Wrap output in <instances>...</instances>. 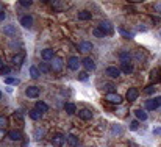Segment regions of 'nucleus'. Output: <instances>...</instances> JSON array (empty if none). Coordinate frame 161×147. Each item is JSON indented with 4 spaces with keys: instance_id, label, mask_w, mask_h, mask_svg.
Listing matches in <instances>:
<instances>
[{
    "instance_id": "f257e3e1",
    "label": "nucleus",
    "mask_w": 161,
    "mask_h": 147,
    "mask_svg": "<svg viewBox=\"0 0 161 147\" xmlns=\"http://www.w3.org/2000/svg\"><path fill=\"white\" fill-rule=\"evenodd\" d=\"M99 28H100L107 36L113 35V31H114V27H113V24H111L109 20H102V22H100V25H99Z\"/></svg>"
},
{
    "instance_id": "f03ea898",
    "label": "nucleus",
    "mask_w": 161,
    "mask_h": 147,
    "mask_svg": "<svg viewBox=\"0 0 161 147\" xmlns=\"http://www.w3.org/2000/svg\"><path fill=\"white\" fill-rule=\"evenodd\" d=\"M80 66H81V61L78 59V56H70V58L67 59V67H69L70 71H78Z\"/></svg>"
},
{
    "instance_id": "7ed1b4c3",
    "label": "nucleus",
    "mask_w": 161,
    "mask_h": 147,
    "mask_svg": "<svg viewBox=\"0 0 161 147\" xmlns=\"http://www.w3.org/2000/svg\"><path fill=\"white\" fill-rule=\"evenodd\" d=\"M81 64H83V67L86 69V72H92V71H96V63H94L92 58H83Z\"/></svg>"
},
{
    "instance_id": "20e7f679",
    "label": "nucleus",
    "mask_w": 161,
    "mask_h": 147,
    "mask_svg": "<svg viewBox=\"0 0 161 147\" xmlns=\"http://www.w3.org/2000/svg\"><path fill=\"white\" fill-rule=\"evenodd\" d=\"M105 74H107L109 78H117V77L120 75V69L116 67V66H108L107 71H105Z\"/></svg>"
},
{
    "instance_id": "39448f33",
    "label": "nucleus",
    "mask_w": 161,
    "mask_h": 147,
    "mask_svg": "<svg viewBox=\"0 0 161 147\" xmlns=\"http://www.w3.org/2000/svg\"><path fill=\"white\" fill-rule=\"evenodd\" d=\"M63 66H64V63H63V59H61V58L55 56L53 59H52V64H50L52 71H55V72H59V71H63Z\"/></svg>"
},
{
    "instance_id": "423d86ee",
    "label": "nucleus",
    "mask_w": 161,
    "mask_h": 147,
    "mask_svg": "<svg viewBox=\"0 0 161 147\" xmlns=\"http://www.w3.org/2000/svg\"><path fill=\"white\" fill-rule=\"evenodd\" d=\"M92 44L91 42H88V41H83V42H80L78 46H77V49H78V52L80 53H89L91 50H92Z\"/></svg>"
},
{
    "instance_id": "0eeeda50",
    "label": "nucleus",
    "mask_w": 161,
    "mask_h": 147,
    "mask_svg": "<svg viewBox=\"0 0 161 147\" xmlns=\"http://www.w3.org/2000/svg\"><path fill=\"white\" fill-rule=\"evenodd\" d=\"M105 100L109 102V103H122V96H119L117 93H111V94H107L105 96Z\"/></svg>"
},
{
    "instance_id": "6e6552de",
    "label": "nucleus",
    "mask_w": 161,
    "mask_h": 147,
    "mask_svg": "<svg viewBox=\"0 0 161 147\" xmlns=\"http://www.w3.org/2000/svg\"><path fill=\"white\" fill-rule=\"evenodd\" d=\"M150 82H152V85H157V83L161 82V71L158 67H155V69L150 72Z\"/></svg>"
},
{
    "instance_id": "1a4fd4ad",
    "label": "nucleus",
    "mask_w": 161,
    "mask_h": 147,
    "mask_svg": "<svg viewBox=\"0 0 161 147\" xmlns=\"http://www.w3.org/2000/svg\"><path fill=\"white\" fill-rule=\"evenodd\" d=\"M139 96V91H138V88H128V91H127V94H125V97L128 102H135L136 99Z\"/></svg>"
},
{
    "instance_id": "9d476101",
    "label": "nucleus",
    "mask_w": 161,
    "mask_h": 147,
    "mask_svg": "<svg viewBox=\"0 0 161 147\" xmlns=\"http://www.w3.org/2000/svg\"><path fill=\"white\" fill-rule=\"evenodd\" d=\"M144 108H146V111H147V110H149V111H155V110H158L160 106H158V103H157L155 99H147L146 103H144Z\"/></svg>"
},
{
    "instance_id": "9b49d317",
    "label": "nucleus",
    "mask_w": 161,
    "mask_h": 147,
    "mask_svg": "<svg viewBox=\"0 0 161 147\" xmlns=\"http://www.w3.org/2000/svg\"><path fill=\"white\" fill-rule=\"evenodd\" d=\"M25 96L28 99H36L39 96V88H36V86H28V88L25 89Z\"/></svg>"
},
{
    "instance_id": "f8f14e48",
    "label": "nucleus",
    "mask_w": 161,
    "mask_h": 147,
    "mask_svg": "<svg viewBox=\"0 0 161 147\" xmlns=\"http://www.w3.org/2000/svg\"><path fill=\"white\" fill-rule=\"evenodd\" d=\"M41 58L47 63V61H52L55 58V52L53 49H44L42 52H41Z\"/></svg>"
},
{
    "instance_id": "ddd939ff",
    "label": "nucleus",
    "mask_w": 161,
    "mask_h": 147,
    "mask_svg": "<svg viewBox=\"0 0 161 147\" xmlns=\"http://www.w3.org/2000/svg\"><path fill=\"white\" fill-rule=\"evenodd\" d=\"M64 143H66V136H64L63 133L53 135V138H52V144H53V146H63Z\"/></svg>"
},
{
    "instance_id": "4468645a",
    "label": "nucleus",
    "mask_w": 161,
    "mask_h": 147,
    "mask_svg": "<svg viewBox=\"0 0 161 147\" xmlns=\"http://www.w3.org/2000/svg\"><path fill=\"white\" fill-rule=\"evenodd\" d=\"M20 25H22L24 28H30V27L33 25V17L28 16V14L22 16V17H20Z\"/></svg>"
},
{
    "instance_id": "2eb2a0df",
    "label": "nucleus",
    "mask_w": 161,
    "mask_h": 147,
    "mask_svg": "<svg viewBox=\"0 0 161 147\" xmlns=\"http://www.w3.org/2000/svg\"><path fill=\"white\" fill-rule=\"evenodd\" d=\"M78 116H80L83 121H91V119H92V111L88 110V108H83V110L78 111Z\"/></svg>"
},
{
    "instance_id": "dca6fc26",
    "label": "nucleus",
    "mask_w": 161,
    "mask_h": 147,
    "mask_svg": "<svg viewBox=\"0 0 161 147\" xmlns=\"http://www.w3.org/2000/svg\"><path fill=\"white\" fill-rule=\"evenodd\" d=\"M135 116H136V119L139 121V122H142V121H147V111L144 110V108H138L136 111H135Z\"/></svg>"
},
{
    "instance_id": "f3484780",
    "label": "nucleus",
    "mask_w": 161,
    "mask_h": 147,
    "mask_svg": "<svg viewBox=\"0 0 161 147\" xmlns=\"http://www.w3.org/2000/svg\"><path fill=\"white\" fill-rule=\"evenodd\" d=\"M109 132H111V135H113V136H119V135H122L124 127H122L120 124H113V125L109 127Z\"/></svg>"
},
{
    "instance_id": "a211bd4d",
    "label": "nucleus",
    "mask_w": 161,
    "mask_h": 147,
    "mask_svg": "<svg viewBox=\"0 0 161 147\" xmlns=\"http://www.w3.org/2000/svg\"><path fill=\"white\" fill-rule=\"evenodd\" d=\"M77 19H78V20H91V19H92V14H91L89 11H86V9H81V11H78Z\"/></svg>"
},
{
    "instance_id": "6ab92c4d",
    "label": "nucleus",
    "mask_w": 161,
    "mask_h": 147,
    "mask_svg": "<svg viewBox=\"0 0 161 147\" xmlns=\"http://www.w3.org/2000/svg\"><path fill=\"white\" fill-rule=\"evenodd\" d=\"M66 141H67V144L70 147H77L78 146V138L74 135V133H69L67 136H66Z\"/></svg>"
},
{
    "instance_id": "aec40b11",
    "label": "nucleus",
    "mask_w": 161,
    "mask_h": 147,
    "mask_svg": "<svg viewBox=\"0 0 161 147\" xmlns=\"http://www.w3.org/2000/svg\"><path fill=\"white\" fill-rule=\"evenodd\" d=\"M8 136H9L11 141H20V139H22V133H20L19 130H11V132L8 133Z\"/></svg>"
},
{
    "instance_id": "412c9836",
    "label": "nucleus",
    "mask_w": 161,
    "mask_h": 147,
    "mask_svg": "<svg viewBox=\"0 0 161 147\" xmlns=\"http://www.w3.org/2000/svg\"><path fill=\"white\" fill-rule=\"evenodd\" d=\"M30 117H31L33 121H41V117H42V113H41L39 110L33 108V110L30 111Z\"/></svg>"
},
{
    "instance_id": "4be33fe9",
    "label": "nucleus",
    "mask_w": 161,
    "mask_h": 147,
    "mask_svg": "<svg viewBox=\"0 0 161 147\" xmlns=\"http://www.w3.org/2000/svg\"><path fill=\"white\" fill-rule=\"evenodd\" d=\"M3 33L8 35V36H14V35L17 33V30H16V27H13V25H6V27L3 28Z\"/></svg>"
},
{
    "instance_id": "5701e85b",
    "label": "nucleus",
    "mask_w": 161,
    "mask_h": 147,
    "mask_svg": "<svg viewBox=\"0 0 161 147\" xmlns=\"http://www.w3.org/2000/svg\"><path fill=\"white\" fill-rule=\"evenodd\" d=\"M119 58H120L122 64H124V63H128V61H130V58H131V53L124 50V52H120V53H119Z\"/></svg>"
},
{
    "instance_id": "b1692460",
    "label": "nucleus",
    "mask_w": 161,
    "mask_h": 147,
    "mask_svg": "<svg viewBox=\"0 0 161 147\" xmlns=\"http://www.w3.org/2000/svg\"><path fill=\"white\" fill-rule=\"evenodd\" d=\"M38 69H39V71L42 72V74H49V72L52 71V67H50V64H47L46 61H42V63H41V64L38 66Z\"/></svg>"
},
{
    "instance_id": "393cba45",
    "label": "nucleus",
    "mask_w": 161,
    "mask_h": 147,
    "mask_svg": "<svg viewBox=\"0 0 161 147\" xmlns=\"http://www.w3.org/2000/svg\"><path fill=\"white\" fill-rule=\"evenodd\" d=\"M35 108H36V110H39V111L44 114V113L49 110V105H47L46 102H41V100H39V102H36V106H35Z\"/></svg>"
},
{
    "instance_id": "a878e982",
    "label": "nucleus",
    "mask_w": 161,
    "mask_h": 147,
    "mask_svg": "<svg viewBox=\"0 0 161 147\" xmlns=\"http://www.w3.org/2000/svg\"><path fill=\"white\" fill-rule=\"evenodd\" d=\"M120 72H124V74H131V72H133V66H131L130 63H124V64L120 66Z\"/></svg>"
},
{
    "instance_id": "bb28decb",
    "label": "nucleus",
    "mask_w": 161,
    "mask_h": 147,
    "mask_svg": "<svg viewBox=\"0 0 161 147\" xmlns=\"http://www.w3.org/2000/svg\"><path fill=\"white\" fill-rule=\"evenodd\" d=\"M30 77L31 78H39V69H38V66H31L30 67Z\"/></svg>"
},
{
    "instance_id": "cd10ccee",
    "label": "nucleus",
    "mask_w": 161,
    "mask_h": 147,
    "mask_svg": "<svg viewBox=\"0 0 161 147\" xmlns=\"http://www.w3.org/2000/svg\"><path fill=\"white\" fill-rule=\"evenodd\" d=\"M5 83H6V85H13V86H17V85L20 83V80H19V78H13V77H6V78H5Z\"/></svg>"
},
{
    "instance_id": "c85d7f7f",
    "label": "nucleus",
    "mask_w": 161,
    "mask_h": 147,
    "mask_svg": "<svg viewBox=\"0 0 161 147\" xmlns=\"http://www.w3.org/2000/svg\"><path fill=\"white\" fill-rule=\"evenodd\" d=\"M13 63H14L16 66H20V64L24 63V53H19V55H16V56L13 58Z\"/></svg>"
},
{
    "instance_id": "c756f323",
    "label": "nucleus",
    "mask_w": 161,
    "mask_h": 147,
    "mask_svg": "<svg viewBox=\"0 0 161 147\" xmlns=\"http://www.w3.org/2000/svg\"><path fill=\"white\" fill-rule=\"evenodd\" d=\"M117 30H119V33H120V35H122L124 38H133V33H130V31H127V30H125L124 27H119Z\"/></svg>"
},
{
    "instance_id": "7c9ffc66",
    "label": "nucleus",
    "mask_w": 161,
    "mask_h": 147,
    "mask_svg": "<svg viewBox=\"0 0 161 147\" xmlns=\"http://www.w3.org/2000/svg\"><path fill=\"white\" fill-rule=\"evenodd\" d=\"M64 110H66L67 114H74V113H75V105H74V103H66Z\"/></svg>"
},
{
    "instance_id": "2f4dec72",
    "label": "nucleus",
    "mask_w": 161,
    "mask_h": 147,
    "mask_svg": "<svg viewBox=\"0 0 161 147\" xmlns=\"http://www.w3.org/2000/svg\"><path fill=\"white\" fill-rule=\"evenodd\" d=\"M103 89L107 91V94L116 93V85H114V83H108V85H105V88H103Z\"/></svg>"
},
{
    "instance_id": "473e14b6",
    "label": "nucleus",
    "mask_w": 161,
    "mask_h": 147,
    "mask_svg": "<svg viewBox=\"0 0 161 147\" xmlns=\"http://www.w3.org/2000/svg\"><path fill=\"white\" fill-rule=\"evenodd\" d=\"M92 35H94L96 38H105V36H107V35H105V33H103V31H102V30L99 28V27L92 30Z\"/></svg>"
},
{
    "instance_id": "72a5a7b5",
    "label": "nucleus",
    "mask_w": 161,
    "mask_h": 147,
    "mask_svg": "<svg viewBox=\"0 0 161 147\" xmlns=\"http://www.w3.org/2000/svg\"><path fill=\"white\" fill-rule=\"evenodd\" d=\"M35 138H36L38 141H39V139H42V138H44V128H38V130H36Z\"/></svg>"
},
{
    "instance_id": "f704fd0d",
    "label": "nucleus",
    "mask_w": 161,
    "mask_h": 147,
    "mask_svg": "<svg viewBox=\"0 0 161 147\" xmlns=\"http://www.w3.org/2000/svg\"><path fill=\"white\" fill-rule=\"evenodd\" d=\"M88 78H89V72H80V74H78V80L86 82Z\"/></svg>"
},
{
    "instance_id": "c9c22d12",
    "label": "nucleus",
    "mask_w": 161,
    "mask_h": 147,
    "mask_svg": "<svg viewBox=\"0 0 161 147\" xmlns=\"http://www.w3.org/2000/svg\"><path fill=\"white\" fill-rule=\"evenodd\" d=\"M8 125V119L5 116H0V128H6Z\"/></svg>"
},
{
    "instance_id": "e433bc0d",
    "label": "nucleus",
    "mask_w": 161,
    "mask_h": 147,
    "mask_svg": "<svg viewBox=\"0 0 161 147\" xmlns=\"http://www.w3.org/2000/svg\"><path fill=\"white\" fill-rule=\"evenodd\" d=\"M31 3H33L31 0H20V2H19V5H20V6H24V8H28V6H31Z\"/></svg>"
},
{
    "instance_id": "4c0bfd02",
    "label": "nucleus",
    "mask_w": 161,
    "mask_h": 147,
    "mask_svg": "<svg viewBox=\"0 0 161 147\" xmlns=\"http://www.w3.org/2000/svg\"><path fill=\"white\" fill-rule=\"evenodd\" d=\"M155 89H157V88H155V85H150V86H147V88L144 89V93H146V94H153V93H155Z\"/></svg>"
},
{
    "instance_id": "58836bf2",
    "label": "nucleus",
    "mask_w": 161,
    "mask_h": 147,
    "mask_svg": "<svg viewBox=\"0 0 161 147\" xmlns=\"http://www.w3.org/2000/svg\"><path fill=\"white\" fill-rule=\"evenodd\" d=\"M9 72H11V69H9V67H8V66H3V69H2V71H0V74H5V75H8V74H9Z\"/></svg>"
},
{
    "instance_id": "ea45409f",
    "label": "nucleus",
    "mask_w": 161,
    "mask_h": 147,
    "mask_svg": "<svg viewBox=\"0 0 161 147\" xmlns=\"http://www.w3.org/2000/svg\"><path fill=\"white\" fill-rule=\"evenodd\" d=\"M138 127H139V121H133V122H131V125H130V128H131V130H136Z\"/></svg>"
},
{
    "instance_id": "a19ab883",
    "label": "nucleus",
    "mask_w": 161,
    "mask_h": 147,
    "mask_svg": "<svg viewBox=\"0 0 161 147\" xmlns=\"http://www.w3.org/2000/svg\"><path fill=\"white\" fill-rule=\"evenodd\" d=\"M136 30H138V31H146V30H147V27H146V25H138V27H136Z\"/></svg>"
},
{
    "instance_id": "79ce46f5",
    "label": "nucleus",
    "mask_w": 161,
    "mask_h": 147,
    "mask_svg": "<svg viewBox=\"0 0 161 147\" xmlns=\"http://www.w3.org/2000/svg\"><path fill=\"white\" fill-rule=\"evenodd\" d=\"M153 135H161V127H157V128H153Z\"/></svg>"
},
{
    "instance_id": "37998d69",
    "label": "nucleus",
    "mask_w": 161,
    "mask_h": 147,
    "mask_svg": "<svg viewBox=\"0 0 161 147\" xmlns=\"http://www.w3.org/2000/svg\"><path fill=\"white\" fill-rule=\"evenodd\" d=\"M5 17H6V16H5V11H0V22L5 20Z\"/></svg>"
},
{
    "instance_id": "c03bdc74",
    "label": "nucleus",
    "mask_w": 161,
    "mask_h": 147,
    "mask_svg": "<svg viewBox=\"0 0 161 147\" xmlns=\"http://www.w3.org/2000/svg\"><path fill=\"white\" fill-rule=\"evenodd\" d=\"M155 9H157V11H160V13H161V3H157V5H155Z\"/></svg>"
},
{
    "instance_id": "a18cd8bd",
    "label": "nucleus",
    "mask_w": 161,
    "mask_h": 147,
    "mask_svg": "<svg viewBox=\"0 0 161 147\" xmlns=\"http://www.w3.org/2000/svg\"><path fill=\"white\" fill-rule=\"evenodd\" d=\"M155 100H157V103H158V106H161V96H160V97H157V99H155Z\"/></svg>"
},
{
    "instance_id": "49530a36",
    "label": "nucleus",
    "mask_w": 161,
    "mask_h": 147,
    "mask_svg": "<svg viewBox=\"0 0 161 147\" xmlns=\"http://www.w3.org/2000/svg\"><path fill=\"white\" fill-rule=\"evenodd\" d=\"M2 69H3V59L0 58V71H2Z\"/></svg>"
},
{
    "instance_id": "de8ad7c7",
    "label": "nucleus",
    "mask_w": 161,
    "mask_h": 147,
    "mask_svg": "<svg viewBox=\"0 0 161 147\" xmlns=\"http://www.w3.org/2000/svg\"><path fill=\"white\" fill-rule=\"evenodd\" d=\"M0 99H2V91H0Z\"/></svg>"
},
{
    "instance_id": "09e8293b",
    "label": "nucleus",
    "mask_w": 161,
    "mask_h": 147,
    "mask_svg": "<svg viewBox=\"0 0 161 147\" xmlns=\"http://www.w3.org/2000/svg\"><path fill=\"white\" fill-rule=\"evenodd\" d=\"M0 138H2V132H0Z\"/></svg>"
},
{
    "instance_id": "8fccbe9b",
    "label": "nucleus",
    "mask_w": 161,
    "mask_h": 147,
    "mask_svg": "<svg viewBox=\"0 0 161 147\" xmlns=\"http://www.w3.org/2000/svg\"><path fill=\"white\" fill-rule=\"evenodd\" d=\"M131 147H138V146H131Z\"/></svg>"
},
{
    "instance_id": "3c124183",
    "label": "nucleus",
    "mask_w": 161,
    "mask_h": 147,
    "mask_svg": "<svg viewBox=\"0 0 161 147\" xmlns=\"http://www.w3.org/2000/svg\"><path fill=\"white\" fill-rule=\"evenodd\" d=\"M160 36H161V31H160Z\"/></svg>"
},
{
    "instance_id": "603ef678",
    "label": "nucleus",
    "mask_w": 161,
    "mask_h": 147,
    "mask_svg": "<svg viewBox=\"0 0 161 147\" xmlns=\"http://www.w3.org/2000/svg\"><path fill=\"white\" fill-rule=\"evenodd\" d=\"M0 6H2V5H0Z\"/></svg>"
}]
</instances>
